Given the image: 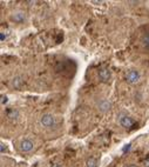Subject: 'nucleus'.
<instances>
[{"label": "nucleus", "instance_id": "20e7f679", "mask_svg": "<svg viewBox=\"0 0 149 167\" xmlns=\"http://www.w3.org/2000/svg\"><path fill=\"white\" fill-rule=\"evenodd\" d=\"M98 108H99L100 112L105 113V112H108V111L112 108V104H110V101H108L106 99H101L98 102Z\"/></svg>", "mask_w": 149, "mask_h": 167}, {"label": "nucleus", "instance_id": "a211bd4d", "mask_svg": "<svg viewBox=\"0 0 149 167\" xmlns=\"http://www.w3.org/2000/svg\"><path fill=\"white\" fill-rule=\"evenodd\" d=\"M125 167H137L136 165H133V164H130V165H128V166H125Z\"/></svg>", "mask_w": 149, "mask_h": 167}, {"label": "nucleus", "instance_id": "f8f14e48", "mask_svg": "<svg viewBox=\"0 0 149 167\" xmlns=\"http://www.w3.org/2000/svg\"><path fill=\"white\" fill-rule=\"evenodd\" d=\"M7 101H8L7 97H6V95H1V105H5Z\"/></svg>", "mask_w": 149, "mask_h": 167}, {"label": "nucleus", "instance_id": "2eb2a0df", "mask_svg": "<svg viewBox=\"0 0 149 167\" xmlns=\"http://www.w3.org/2000/svg\"><path fill=\"white\" fill-rule=\"evenodd\" d=\"M5 39H6V34H5L4 32H3L1 34H0V40H1V41H4Z\"/></svg>", "mask_w": 149, "mask_h": 167}, {"label": "nucleus", "instance_id": "9d476101", "mask_svg": "<svg viewBox=\"0 0 149 167\" xmlns=\"http://www.w3.org/2000/svg\"><path fill=\"white\" fill-rule=\"evenodd\" d=\"M7 116L11 119H15V118L19 117V112H18V111H15V109H10L8 112H7Z\"/></svg>", "mask_w": 149, "mask_h": 167}, {"label": "nucleus", "instance_id": "1a4fd4ad", "mask_svg": "<svg viewBox=\"0 0 149 167\" xmlns=\"http://www.w3.org/2000/svg\"><path fill=\"white\" fill-rule=\"evenodd\" d=\"M86 165H87V167H96L98 166V160L95 158H89L87 160Z\"/></svg>", "mask_w": 149, "mask_h": 167}, {"label": "nucleus", "instance_id": "4468645a", "mask_svg": "<svg viewBox=\"0 0 149 167\" xmlns=\"http://www.w3.org/2000/svg\"><path fill=\"white\" fill-rule=\"evenodd\" d=\"M0 146H1V153H4L6 151V145L4 143H1V144H0Z\"/></svg>", "mask_w": 149, "mask_h": 167}, {"label": "nucleus", "instance_id": "f03ea898", "mask_svg": "<svg viewBox=\"0 0 149 167\" xmlns=\"http://www.w3.org/2000/svg\"><path fill=\"white\" fill-rule=\"evenodd\" d=\"M40 122H41V125H42L44 127H53V126L55 125V118H54L52 114L46 113V114H44V116L41 117Z\"/></svg>", "mask_w": 149, "mask_h": 167}, {"label": "nucleus", "instance_id": "f3484780", "mask_svg": "<svg viewBox=\"0 0 149 167\" xmlns=\"http://www.w3.org/2000/svg\"><path fill=\"white\" fill-rule=\"evenodd\" d=\"M130 150V145H127L125 148H123V152H126V151H129Z\"/></svg>", "mask_w": 149, "mask_h": 167}, {"label": "nucleus", "instance_id": "7ed1b4c3", "mask_svg": "<svg viewBox=\"0 0 149 167\" xmlns=\"http://www.w3.org/2000/svg\"><path fill=\"white\" fill-rule=\"evenodd\" d=\"M33 147H34V144L31 140H28V139H25V140H22L20 143V151L21 152H25V153L31 152L33 150Z\"/></svg>", "mask_w": 149, "mask_h": 167}, {"label": "nucleus", "instance_id": "9b49d317", "mask_svg": "<svg viewBox=\"0 0 149 167\" xmlns=\"http://www.w3.org/2000/svg\"><path fill=\"white\" fill-rule=\"evenodd\" d=\"M143 45L149 47V33H147L144 37H143Z\"/></svg>", "mask_w": 149, "mask_h": 167}, {"label": "nucleus", "instance_id": "423d86ee", "mask_svg": "<svg viewBox=\"0 0 149 167\" xmlns=\"http://www.w3.org/2000/svg\"><path fill=\"white\" fill-rule=\"evenodd\" d=\"M99 78L101 79V81L107 82V81L110 79V72H109V70H107V68H101V70L99 71Z\"/></svg>", "mask_w": 149, "mask_h": 167}, {"label": "nucleus", "instance_id": "ddd939ff", "mask_svg": "<svg viewBox=\"0 0 149 167\" xmlns=\"http://www.w3.org/2000/svg\"><path fill=\"white\" fill-rule=\"evenodd\" d=\"M51 167H64V166H62V164H60V162H55V164H53Z\"/></svg>", "mask_w": 149, "mask_h": 167}, {"label": "nucleus", "instance_id": "0eeeda50", "mask_svg": "<svg viewBox=\"0 0 149 167\" xmlns=\"http://www.w3.org/2000/svg\"><path fill=\"white\" fill-rule=\"evenodd\" d=\"M12 20L13 21H15V22H24L25 20H26V15H25V13L24 12H21V11H18V12H15V13H13V15H12Z\"/></svg>", "mask_w": 149, "mask_h": 167}, {"label": "nucleus", "instance_id": "6e6552de", "mask_svg": "<svg viewBox=\"0 0 149 167\" xmlns=\"http://www.w3.org/2000/svg\"><path fill=\"white\" fill-rule=\"evenodd\" d=\"M22 82H24L22 78H21V77H17V78H14V79H13V81H12V85H13L15 88H19V87L22 85Z\"/></svg>", "mask_w": 149, "mask_h": 167}, {"label": "nucleus", "instance_id": "dca6fc26", "mask_svg": "<svg viewBox=\"0 0 149 167\" xmlns=\"http://www.w3.org/2000/svg\"><path fill=\"white\" fill-rule=\"evenodd\" d=\"M143 166H144V167H149V159H146V160L143 161Z\"/></svg>", "mask_w": 149, "mask_h": 167}, {"label": "nucleus", "instance_id": "f257e3e1", "mask_svg": "<svg viewBox=\"0 0 149 167\" xmlns=\"http://www.w3.org/2000/svg\"><path fill=\"white\" fill-rule=\"evenodd\" d=\"M140 79H141V75H140V73H139L136 70H130V71L126 74V80H127L129 84H132V85H135V84H137V82L140 81Z\"/></svg>", "mask_w": 149, "mask_h": 167}, {"label": "nucleus", "instance_id": "39448f33", "mask_svg": "<svg viewBox=\"0 0 149 167\" xmlns=\"http://www.w3.org/2000/svg\"><path fill=\"white\" fill-rule=\"evenodd\" d=\"M120 125L125 128H130L132 126H134V120L130 117L123 116V117L120 118Z\"/></svg>", "mask_w": 149, "mask_h": 167}]
</instances>
